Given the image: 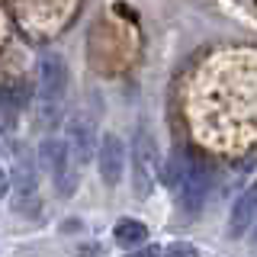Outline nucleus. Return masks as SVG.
<instances>
[{
    "instance_id": "f257e3e1",
    "label": "nucleus",
    "mask_w": 257,
    "mask_h": 257,
    "mask_svg": "<svg viewBox=\"0 0 257 257\" xmlns=\"http://www.w3.org/2000/svg\"><path fill=\"white\" fill-rule=\"evenodd\" d=\"M64 93H68V61L58 52H45L39 58V103L48 122H58Z\"/></svg>"
},
{
    "instance_id": "f03ea898",
    "label": "nucleus",
    "mask_w": 257,
    "mask_h": 257,
    "mask_svg": "<svg viewBox=\"0 0 257 257\" xmlns=\"http://www.w3.org/2000/svg\"><path fill=\"white\" fill-rule=\"evenodd\" d=\"M39 167L52 177L55 190H58L61 196H71V193H74V187H77V161L71 158L68 142L45 139L39 145Z\"/></svg>"
},
{
    "instance_id": "7ed1b4c3",
    "label": "nucleus",
    "mask_w": 257,
    "mask_h": 257,
    "mask_svg": "<svg viewBox=\"0 0 257 257\" xmlns=\"http://www.w3.org/2000/svg\"><path fill=\"white\" fill-rule=\"evenodd\" d=\"M10 203L20 215L26 219H36L42 212V193H39V174L32 167V161L23 155H16L13 164V177H10Z\"/></svg>"
},
{
    "instance_id": "20e7f679",
    "label": "nucleus",
    "mask_w": 257,
    "mask_h": 257,
    "mask_svg": "<svg viewBox=\"0 0 257 257\" xmlns=\"http://www.w3.org/2000/svg\"><path fill=\"white\" fill-rule=\"evenodd\" d=\"M132 187L139 196H148L155 190V180L161 174V161H158V145H155V135L148 128H139L132 139Z\"/></svg>"
},
{
    "instance_id": "39448f33",
    "label": "nucleus",
    "mask_w": 257,
    "mask_h": 257,
    "mask_svg": "<svg viewBox=\"0 0 257 257\" xmlns=\"http://www.w3.org/2000/svg\"><path fill=\"white\" fill-rule=\"evenodd\" d=\"M209 187H212V167H209V161L199 155H187L180 183H177V196H180L183 212H199V206L209 196Z\"/></svg>"
},
{
    "instance_id": "423d86ee",
    "label": "nucleus",
    "mask_w": 257,
    "mask_h": 257,
    "mask_svg": "<svg viewBox=\"0 0 257 257\" xmlns=\"http://www.w3.org/2000/svg\"><path fill=\"white\" fill-rule=\"evenodd\" d=\"M125 161H128V148L119 135L106 132L96 145V167H100V177L106 187H116L122 180V171H125Z\"/></svg>"
},
{
    "instance_id": "0eeeda50",
    "label": "nucleus",
    "mask_w": 257,
    "mask_h": 257,
    "mask_svg": "<svg viewBox=\"0 0 257 257\" xmlns=\"http://www.w3.org/2000/svg\"><path fill=\"white\" fill-rule=\"evenodd\" d=\"M68 148H71V158L77 161V167H84V164H90V161L96 158V132H93V125H90V119H84V116H74L68 122Z\"/></svg>"
},
{
    "instance_id": "6e6552de",
    "label": "nucleus",
    "mask_w": 257,
    "mask_h": 257,
    "mask_svg": "<svg viewBox=\"0 0 257 257\" xmlns=\"http://www.w3.org/2000/svg\"><path fill=\"white\" fill-rule=\"evenodd\" d=\"M254 219H257V183H251L247 190L238 193L235 206H231V219H228V235L244 238L247 231H251Z\"/></svg>"
},
{
    "instance_id": "1a4fd4ad",
    "label": "nucleus",
    "mask_w": 257,
    "mask_h": 257,
    "mask_svg": "<svg viewBox=\"0 0 257 257\" xmlns=\"http://www.w3.org/2000/svg\"><path fill=\"white\" fill-rule=\"evenodd\" d=\"M20 109H23V87L16 84H0V135L10 139L20 125Z\"/></svg>"
},
{
    "instance_id": "9d476101",
    "label": "nucleus",
    "mask_w": 257,
    "mask_h": 257,
    "mask_svg": "<svg viewBox=\"0 0 257 257\" xmlns=\"http://www.w3.org/2000/svg\"><path fill=\"white\" fill-rule=\"evenodd\" d=\"M112 238L119 241L122 247H139L145 238H148V225L139 222V219H119L116 222V228H112Z\"/></svg>"
},
{
    "instance_id": "9b49d317",
    "label": "nucleus",
    "mask_w": 257,
    "mask_h": 257,
    "mask_svg": "<svg viewBox=\"0 0 257 257\" xmlns=\"http://www.w3.org/2000/svg\"><path fill=\"white\" fill-rule=\"evenodd\" d=\"M161 254H164V257H199V251L190 244V241H174V244L164 247Z\"/></svg>"
},
{
    "instance_id": "f8f14e48",
    "label": "nucleus",
    "mask_w": 257,
    "mask_h": 257,
    "mask_svg": "<svg viewBox=\"0 0 257 257\" xmlns=\"http://www.w3.org/2000/svg\"><path fill=\"white\" fill-rule=\"evenodd\" d=\"M125 257H161V247L158 244H145V247H139V251H128Z\"/></svg>"
},
{
    "instance_id": "ddd939ff",
    "label": "nucleus",
    "mask_w": 257,
    "mask_h": 257,
    "mask_svg": "<svg viewBox=\"0 0 257 257\" xmlns=\"http://www.w3.org/2000/svg\"><path fill=\"white\" fill-rule=\"evenodd\" d=\"M4 193H7V180H4V174H0V199H4Z\"/></svg>"
},
{
    "instance_id": "4468645a",
    "label": "nucleus",
    "mask_w": 257,
    "mask_h": 257,
    "mask_svg": "<svg viewBox=\"0 0 257 257\" xmlns=\"http://www.w3.org/2000/svg\"><path fill=\"white\" fill-rule=\"evenodd\" d=\"M251 238H254V244H257V219H254V225H251Z\"/></svg>"
}]
</instances>
